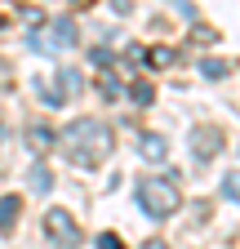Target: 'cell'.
I'll use <instances>...</instances> for the list:
<instances>
[{"instance_id":"cell-1","label":"cell","mask_w":240,"mask_h":249,"mask_svg":"<svg viewBox=\"0 0 240 249\" xmlns=\"http://www.w3.org/2000/svg\"><path fill=\"white\" fill-rule=\"evenodd\" d=\"M63 142H67L71 165H80V169H94V165H103L111 156V129L103 120H76L63 134Z\"/></svg>"},{"instance_id":"cell-2","label":"cell","mask_w":240,"mask_h":249,"mask_svg":"<svg viewBox=\"0 0 240 249\" xmlns=\"http://www.w3.org/2000/svg\"><path fill=\"white\" fill-rule=\"evenodd\" d=\"M178 182L173 178H142L138 182V205L147 209V218H169L178 213Z\"/></svg>"},{"instance_id":"cell-3","label":"cell","mask_w":240,"mask_h":249,"mask_svg":"<svg viewBox=\"0 0 240 249\" xmlns=\"http://www.w3.org/2000/svg\"><path fill=\"white\" fill-rule=\"evenodd\" d=\"M45 236L58 245V249H80V227L67 209H49L45 213Z\"/></svg>"},{"instance_id":"cell-4","label":"cell","mask_w":240,"mask_h":249,"mask_svg":"<svg viewBox=\"0 0 240 249\" xmlns=\"http://www.w3.org/2000/svg\"><path fill=\"white\" fill-rule=\"evenodd\" d=\"M191 151L200 156V160H209L214 151H223V134L214 129V124H196L191 129Z\"/></svg>"},{"instance_id":"cell-5","label":"cell","mask_w":240,"mask_h":249,"mask_svg":"<svg viewBox=\"0 0 240 249\" xmlns=\"http://www.w3.org/2000/svg\"><path fill=\"white\" fill-rule=\"evenodd\" d=\"M71 45H76V22H71V18H58V22H53L49 49H71Z\"/></svg>"},{"instance_id":"cell-6","label":"cell","mask_w":240,"mask_h":249,"mask_svg":"<svg viewBox=\"0 0 240 249\" xmlns=\"http://www.w3.org/2000/svg\"><path fill=\"white\" fill-rule=\"evenodd\" d=\"M138 151H142V160H152V165H160V160H165V156H169V147H165V138H156V134H147Z\"/></svg>"},{"instance_id":"cell-7","label":"cell","mask_w":240,"mask_h":249,"mask_svg":"<svg viewBox=\"0 0 240 249\" xmlns=\"http://www.w3.org/2000/svg\"><path fill=\"white\" fill-rule=\"evenodd\" d=\"M80 71H71V67H63V71H58V93H80Z\"/></svg>"},{"instance_id":"cell-8","label":"cell","mask_w":240,"mask_h":249,"mask_svg":"<svg viewBox=\"0 0 240 249\" xmlns=\"http://www.w3.org/2000/svg\"><path fill=\"white\" fill-rule=\"evenodd\" d=\"M14 218H18V196H5L0 200V231H9Z\"/></svg>"},{"instance_id":"cell-9","label":"cell","mask_w":240,"mask_h":249,"mask_svg":"<svg viewBox=\"0 0 240 249\" xmlns=\"http://www.w3.org/2000/svg\"><path fill=\"white\" fill-rule=\"evenodd\" d=\"M27 138H32L36 151H49L53 147V129H45V124H32V134H27Z\"/></svg>"},{"instance_id":"cell-10","label":"cell","mask_w":240,"mask_h":249,"mask_svg":"<svg viewBox=\"0 0 240 249\" xmlns=\"http://www.w3.org/2000/svg\"><path fill=\"white\" fill-rule=\"evenodd\" d=\"M32 187H36V192H49V187H53V174H49L45 165H36V169H32Z\"/></svg>"},{"instance_id":"cell-11","label":"cell","mask_w":240,"mask_h":249,"mask_svg":"<svg viewBox=\"0 0 240 249\" xmlns=\"http://www.w3.org/2000/svg\"><path fill=\"white\" fill-rule=\"evenodd\" d=\"M223 196L240 205V174H227V178H223Z\"/></svg>"},{"instance_id":"cell-12","label":"cell","mask_w":240,"mask_h":249,"mask_svg":"<svg viewBox=\"0 0 240 249\" xmlns=\"http://www.w3.org/2000/svg\"><path fill=\"white\" fill-rule=\"evenodd\" d=\"M129 93H134V103H152V98H156V89L147 85V80H138V85H134Z\"/></svg>"},{"instance_id":"cell-13","label":"cell","mask_w":240,"mask_h":249,"mask_svg":"<svg viewBox=\"0 0 240 249\" xmlns=\"http://www.w3.org/2000/svg\"><path fill=\"white\" fill-rule=\"evenodd\" d=\"M200 71H205L209 80H223V76H227V67H223V62H214V58H209V62H200Z\"/></svg>"},{"instance_id":"cell-14","label":"cell","mask_w":240,"mask_h":249,"mask_svg":"<svg viewBox=\"0 0 240 249\" xmlns=\"http://www.w3.org/2000/svg\"><path fill=\"white\" fill-rule=\"evenodd\" d=\"M36 89H40V98H45L49 107H63V93H58L53 85H36Z\"/></svg>"},{"instance_id":"cell-15","label":"cell","mask_w":240,"mask_h":249,"mask_svg":"<svg viewBox=\"0 0 240 249\" xmlns=\"http://www.w3.org/2000/svg\"><path fill=\"white\" fill-rule=\"evenodd\" d=\"M98 249H125V245H120V236H111V231H103V236H98Z\"/></svg>"},{"instance_id":"cell-16","label":"cell","mask_w":240,"mask_h":249,"mask_svg":"<svg viewBox=\"0 0 240 249\" xmlns=\"http://www.w3.org/2000/svg\"><path fill=\"white\" fill-rule=\"evenodd\" d=\"M152 62H160V67H169V62H173V53H169V49H156V53H152Z\"/></svg>"},{"instance_id":"cell-17","label":"cell","mask_w":240,"mask_h":249,"mask_svg":"<svg viewBox=\"0 0 240 249\" xmlns=\"http://www.w3.org/2000/svg\"><path fill=\"white\" fill-rule=\"evenodd\" d=\"M147 249H165V245H160V240H152V245H147Z\"/></svg>"}]
</instances>
